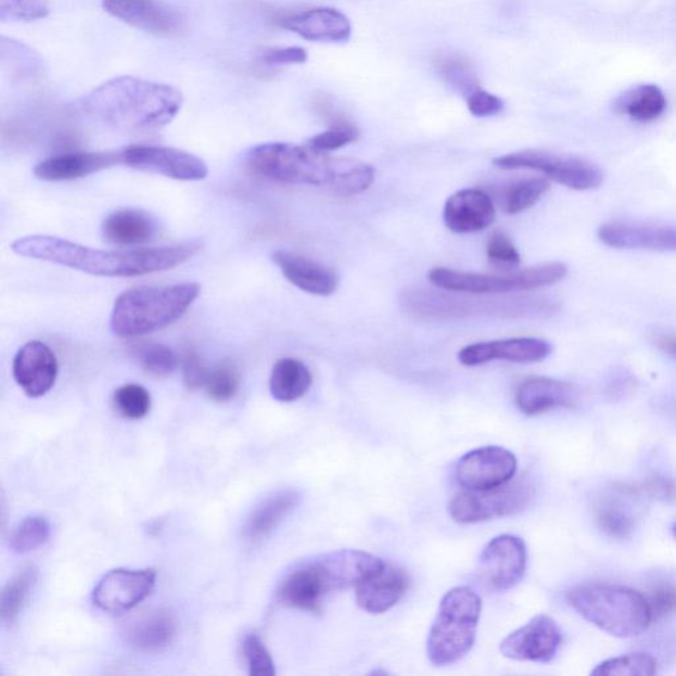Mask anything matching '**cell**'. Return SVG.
Returning <instances> with one entry per match:
<instances>
[{
    "mask_svg": "<svg viewBox=\"0 0 676 676\" xmlns=\"http://www.w3.org/2000/svg\"><path fill=\"white\" fill-rule=\"evenodd\" d=\"M203 248L200 241L176 245L136 248L99 250L52 235H28L12 242L11 250L24 258L50 262L72 270L105 278H133L175 269Z\"/></svg>",
    "mask_w": 676,
    "mask_h": 676,
    "instance_id": "6da1fadb",
    "label": "cell"
},
{
    "mask_svg": "<svg viewBox=\"0 0 676 676\" xmlns=\"http://www.w3.org/2000/svg\"><path fill=\"white\" fill-rule=\"evenodd\" d=\"M245 163L260 178L280 184L327 187L339 196L368 191L375 179L370 164L329 156L310 144H258L246 152Z\"/></svg>",
    "mask_w": 676,
    "mask_h": 676,
    "instance_id": "7a4b0ae2",
    "label": "cell"
},
{
    "mask_svg": "<svg viewBox=\"0 0 676 676\" xmlns=\"http://www.w3.org/2000/svg\"><path fill=\"white\" fill-rule=\"evenodd\" d=\"M181 91L173 85L133 76L114 77L82 97L85 117L122 131H151L173 122L182 107Z\"/></svg>",
    "mask_w": 676,
    "mask_h": 676,
    "instance_id": "3957f363",
    "label": "cell"
},
{
    "mask_svg": "<svg viewBox=\"0 0 676 676\" xmlns=\"http://www.w3.org/2000/svg\"><path fill=\"white\" fill-rule=\"evenodd\" d=\"M200 292L201 285L193 282L127 290L114 303L110 327L124 339L161 331L181 319Z\"/></svg>",
    "mask_w": 676,
    "mask_h": 676,
    "instance_id": "277c9868",
    "label": "cell"
},
{
    "mask_svg": "<svg viewBox=\"0 0 676 676\" xmlns=\"http://www.w3.org/2000/svg\"><path fill=\"white\" fill-rule=\"evenodd\" d=\"M567 600L584 620L614 637L641 636L653 623L647 597L635 589L586 584L572 588Z\"/></svg>",
    "mask_w": 676,
    "mask_h": 676,
    "instance_id": "5b68a950",
    "label": "cell"
},
{
    "mask_svg": "<svg viewBox=\"0 0 676 676\" xmlns=\"http://www.w3.org/2000/svg\"><path fill=\"white\" fill-rule=\"evenodd\" d=\"M481 611L483 602L471 587H456L444 595L428 641L432 665H454L472 650Z\"/></svg>",
    "mask_w": 676,
    "mask_h": 676,
    "instance_id": "8992f818",
    "label": "cell"
},
{
    "mask_svg": "<svg viewBox=\"0 0 676 676\" xmlns=\"http://www.w3.org/2000/svg\"><path fill=\"white\" fill-rule=\"evenodd\" d=\"M569 269L552 262L530 269L505 273H476L436 267L429 273L435 288L471 295H498L548 288L567 276Z\"/></svg>",
    "mask_w": 676,
    "mask_h": 676,
    "instance_id": "52a82bcc",
    "label": "cell"
},
{
    "mask_svg": "<svg viewBox=\"0 0 676 676\" xmlns=\"http://www.w3.org/2000/svg\"><path fill=\"white\" fill-rule=\"evenodd\" d=\"M534 496V483L525 476L490 489L462 492L449 502L448 513L464 525L486 522L521 513Z\"/></svg>",
    "mask_w": 676,
    "mask_h": 676,
    "instance_id": "ba28073f",
    "label": "cell"
},
{
    "mask_svg": "<svg viewBox=\"0 0 676 676\" xmlns=\"http://www.w3.org/2000/svg\"><path fill=\"white\" fill-rule=\"evenodd\" d=\"M495 166L501 169H530L546 175V179L559 182L570 190L586 192L602 184L604 174L596 164L581 157L553 154L540 150L511 152L498 156Z\"/></svg>",
    "mask_w": 676,
    "mask_h": 676,
    "instance_id": "9c48e42d",
    "label": "cell"
},
{
    "mask_svg": "<svg viewBox=\"0 0 676 676\" xmlns=\"http://www.w3.org/2000/svg\"><path fill=\"white\" fill-rule=\"evenodd\" d=\"M122 152V164L143 173L162 175L179 181H200L208 178L209 168L201 157L191 152L163 148V145L136 144Z\"/></svg>",
    "mask_w": 676,
    "mask_h": 676,
    "instance_id": "30bf717a",
    "label": "cell"
},
{
    "mask_svg": "<svg viewBox=\"0 0 676 676\" xmlns=\"http://www.w3.org/2000/svg\"><path fill=\"white\" fill-rule=\"evenodd\" d=\"M527 550L515 535H498L484 547L479 559L481 581L495 592L514 588L525 575Z\"/></svg>",
    "mask_w": 676,
    "mask_h": 676,
    "instance_id": "8fae6325",
    "label": "cell"
},
{
    "mask_svg": "<svg viewBox=\"0 0 676 676\" xmlns=\"http://www.w3.org/2000/svg\"><path fill=\"white\" fill-rule=\"evenodd\" d=\"M563 643V632L557 621L539 614L514 630L501 642V653L520 662L550 663Z\"/></svg>",
    "mask_w": 676,
    "mask_h": 676,
    "instance_id": "7c38bea8",
    "label": "cell"
},
{
    "mask_svg": "<svg viewBox=\"0 0 676 676\" xmlns=\"http://www.w3.org/2000/svg\"><path fill=\"white\" fill-rule=\"evenodd\" d=\"M155 584L154 570H113L97 584L93 601L103 612H129L148 599Z\"/></svg>",
    "mask_w": 676,
    "mask_h": 676,
    "instance_id": "4fadbf2b",
    "label": "cell"
},
{
    "mask_svg": "<svg viewBox=\"0 0 676 676\" xmlns=\"http://www.w3.org/2000/svg\"><path fill=\"white\" fill-rule=\"evenodd\" d=\"M518 460L502 447H484L462 456L456 479L465 490H485L508 484L514 479Z\"/></svg>",
    "mask_w": 676,
    "mask_h": 676,
    "instance_id": "5bb4252c",
    "label": "cell"
},
{
    "mask_svg": "<svg viewBox=\"0 0 676 676\" xmlns=\"http://www.w3.org/2000/svg\"><path fill=\"white\" fill-rule=\"evenodd\" d=\"M102 9L122 23L162 38L178 36L186 27L179 12L160 0H102Z\"/></svg>",
    "mask_w": 676,
    "mask_h": 676,
    "instance_id": "9a60e30c",
    "label": "cell"
},
{
    "mask_svg": "<svg viewBox=\"0 0 676 676\" xmlns=\"http://www.w3.org/2000/svg\"><path fill=\"white\" fill-rule=\"evenodd\" d=\"M551 353L552 345L546 340L516 337L468 345L459 352L458 358L464 367L474 368L492 361L514 363L541 362Z\"/></svg>",
    "mask_w": 676,
    "mask_h": 676,
    "instance_id": "2e32d148",
    "label": "cell"
},
{
    "mask_svg": "<svg viewBox=\"0 0 676 676\" xmlns=\"http://www.w3.org/2000/svg\"><path fill=\"white\" fill-rule=\"evenodd\" d=\"M12 374L28 397H44L58 380V357L42 341H28L16 353L12 362Z\"/></svg>",
    "mask_w": 676,
    "mask_h": 676,
    "instance_id": "e0dca14e",
    "label": "cell"
},
{
    "mask_svg": "<svg viewBox=\"0 0 676 676\" xmlns=\"http://www.w3.org/2000/svg\"><path fill=\"white\" fill-rule=\"evenodd\" d=\"M328 592L357 587L385 562L369 552L358 550H339L326 553L314 560Z\"/></svg>",
    "mask_w": 676,
    "mask_h": 676,
    "instance_id": "ac0fdd59",
    "label": "cell"
},
{
    "mask_svg": "<svg viewBox=\"0 0 676 676\" xmlns=\"http://www.w3.org/2000/svg\"><path fill=\"white\" fill-rule=\"evenodd\" d=\"M272 262L283 277L295 288L316 296H331L339 289V277L331 267L319 264L302 254L277 250Z\"/></svg>",
    "mask_w": 676,
    "mask_h": 676,
    "instance_id": "d6986e66",
    "label": "cell"
},
{
    "mask_svg": "<svg viewBox=\"0 0 676 676\" xmlns=\"http://www.w3.org/2000/svg\"><path fill=\"white\" fill-rule=\"evenodd\" d=\"M408 586L410 578L405 570L385 563L373 575L358 584L357 605L371 614L386 613L404 599Z\"/></svg>",
    "mask_w": 676,
    "mask_h": 676,
    "instance_id": "ffe728a7",
    "label": "cell"
},
{
    "mask_svg": "<svg viewBox=\"0 0 676 676\" xmlns=\"http://www.w3.org/2000/svg\"><path fill=\"white\" fill-rule=\"evenodd\" d=\"M496 219V206L489 194L480 190H462L447 200L444 222L456 234L479 233Z\"/></svg>",
    "mask_w": 676,
    "mask_h": 676,
    "instance_id": "44dd1931",
    "label": "cell"
},
{
    "mask_svg": "<svg viewBox=\"0 0 676 676\" xmlns=\"http://www.w3.org/2000/svg\"><path fill=\"white\" fill-rule=\"evenodd\" d=\"M122 164V152H72L48 157L34 169L36 178L42 181H69Z\"/></svg>",
    "mask_w": 676,
    "mask_h": 676,
    "instance_id": "7402d4cb",
    "label": "cell"
},
{
    "mask_svg": "<svg viewBox=\"0 0 676 676\" xmlns=\"http://www.w3.org/2000/svg\"><path fill=\"white\" fill-rule=\"evenodd\" d=\"M279 26L302 39L319 42H344L352 36V23L340 10L319 8L283 17Z\"/></svg>",
    "mask_w": 676,
    "mask_h": 676,
    "instance_id": "603a6c76",
    "label": "cell"
},
{
    "mask_svg": "<svg viewBox=\"0 0 676 676\" xmlns=\"http://www.w3.org/2000/svg\"><path fill=\"white\" fill-rule=\"evenodd\" d=\"M577 399L578 392L574 385L544 377L523 381L515 390L516 407L527 417L575 406Z\"/></svg>",
    "mask_w": 676,
    "mask_h": 676,
    "instance_id": "cb8c5ba5",
    "label": "cell"
},
{
    "mask_svg": "<svg viewBox=\"0 0 676 676\" xmlns=\"http://www.w3.org/2000/svg\"><path fill=\"white\" fill-rule=\"evenodd\" d=\"M599 240L613 248L676 252V227L607 224L599 229Z\"/></svg>",
    "mask_w": 676,
    "mask_h": 676,
    "instance_id": "d4e9b609",
    "label": "cell"
},
{
    "mask_svg": "<svg viewBox=\"0 0 676 676\" xmlns=\"http://www.w3.org/2000/svg\"><path fill=\"white\" fill-rule=\"evenodd\" d=\"M175 636V620L163 609L139 614L124 633L127 647L143 654L163 653L174 643Z\"/></svg>",
    "mask_w": 676,
    "mask_h": 676,
    "instance_id": "484cf974",
    "label": "cell"
},
{
    "mask_svg": "<svg viewBox=\"0 0 676 676\" xmlns=\"http://www.w3.org/2000/svg\"><path fill=\"white\" fill-rule=\"evenodd\" d=\"M328 594L326 584L313 560V562L298 565L284 577L278 590V599L285 607L320 613L322 601Z\"/></svg>",
    "mask_w": 676,
    "mask_h": 676,
    "instance_id": "4316f807",
    "label": "cell"
},
{
    "mask_svg": "<svg viewBox=\"0 0 676 676\" xmlns=\"http://www.w3.org/2000/svg\"><path fill=\"white\" fill-rule=\"evenodd\" d=\"M302 501L301 493L282 490L260 502L250 515L245 534L254 541L269 537Z\"/></svg>",
    "mask_w": 676,
    "mask_h": 676,
    "instance_id": "83f0119b",
    "label": "cell"
},
{
    "mask_svg": "<svg viewBox=\"0 0 676 676\" xmlns=\"http://www.w3.org/2000/svg\"><path fill=\"white\" fill-rule=\"evenodd\" d=\"M155 222L149 215L137 209H122L112 213L102 225V234L114 245H140L155 235Z\"/></svg>",
    "mask_w": 676,
    "mask_h": 676,
    "instance_id": "f1b7e54d",
    "label": "cell"
},
{
    "mask_svg": "<svg viewBox=\"0 0 676 676\" xmlns=\"http://www.w3.org/2000/svg\"><path fill=\"white\" fill-rule=\"evenodd\" d=\"M614 109L618 114L638 124H650L660 119L667 109L665 93L653 84H641L621 94Z\"/></svg>",
    "mask_w": 676,
    "mask_h": 676,
    "instance_id": "f546056e",
    "label": "cell"
},
{
    "mask_svg": "<svg viewBox=\"0 0 676 676\" xmlns=\"http://www.w3.org/2000/svg\"><path fill=\"white\" fill-rule=\"evenodd\" d=\"M313 386L309 369L295 358H283L273 365L270 375V393L279 401H295Z\"/></svg>",
    "mask_w": 676,
    "mask_h": 676,
    "instance_id": "4dcf8cb0",
    "label": "cell"
},
{
    "mask_svg": "<svg viewBox=\"0 0 676 676\" xmlns=\"http://www.w3.org/2000/svg\"><path fill=\"white\" fill-rule=\"evenodd\" d=\"M38 569L28 565L20 574L12 577L8 586L3 588L2 599H0V617H2L3 624H14L21 616L36 582H38Z\"/></svg>",
    "mask_w": 676,
    "mask_h": 676,
    "instance_id": "1f68e13d",
    "label": "cell"
},
{
    "mask_svg": "<svg viewBox=\"0 0 676 676\" xmlns=\"http://www.w3.org/2000/svg\"><path fill=\"white\" fill-rule=\"evenodd\" d=\"M596 521L602 533L617 539L630 537L636 527L633 510L617 496L602 499L596 509Z\"/></svg>",
    "mask_w": 676,
    "mask_h": 676,
    "instance_id": "d6a6232c",
    "label": "cell"
},
{
    "mask_svg": "<svg viewBox=\"0 0 676 676\" xmlns=\"http://www.w3.org/2000/svg\"><path fill=\"white\" fill-rule=\"evenodd\" d=\"M551 182L545 178H530L511 184L503 196V211L515 216L533 208L550 191Z\"/></svg>",
    "mask_w": 676,
    "mask_h": 676,
    "instance_id": "836d02e7",
    "label": "cell"
},
{
    "mask_svg": "<svg viewBox=\"0 0 676 676\" xmlns=\"http://www.w3.org/2000/svg\"><path fill=\"white\" fill-rule=\"evenodd\" d=\"M132 355L137 357L140 367L155 377L173 374L179 365L176 353L160 343H139L133 346Z\"/></svg>",
    "mask_w": 676,
    "mask_h": 676,
    "instance_id": "e575fe53",
    "label": "cell"
},
{
    "mask_svg": "<svg viewBox=\"0 0 676 676\" xmlns=\"http://www.w3.org/2000/svg\"><path fill=\"white\" fill-rule=\"evenodd\" d=\"M51 537V525L47 518L30 515L16 526L11 535L10 545L17 553H28L44 546Z\"/></svg>",
    "mask_w": 676,
    "mask_h": 676,
    "instance_id": "d590c367",
    "label": "cell"
},
{
    "mask_svg": "<svg viewBox=\"0 0 676 676\" xmlns=\"http://www.w3.org/2000/svg\"><path fill=\"white\" fill-rule=\"evenodd\" d=\"M656 674V661L650 654L635 653L612 658L597 666L595 676H651Z\"/></svg>",
    "mask_w": 676,
    "mask_h": 676,
    "instance_id": "8d00e7d4",
    "label": "cell"
},
{
    "mask_svg": "<svg viewBox=\"0 0 676 676\" xmlns=\"http://www.w3.org/2000/svg\"><path fill=\"white\" fill-rule=\"evenodd\" d=\"M438 72L450 87L459 89L467 97L480 88L479 78L473 66L458 54H449L438 60Z\"/></svg>",
    "mask_w": 676,
    "mask_h": 676,
    "instance_id": "74e56055",
    "label": "cell"
},
{
    "mask_svg": "<svg viewBox=\"0 0 676 676\" xmlns=\"http://www.w3.org/2000/svg\"><path fill=\"white\" fill-rule=\"evenodd\" d=\"M151 404L149 390L137 383L122 386L114 394V405L126 419L139 420L149 416Z\"/></svg>",
    "mask_w": 676,
    "mask_h": 676,
    "instance_id": "f35d334b",
    "label": "cell"
},
{
    "mask_svg": "<svg viewBox=\"0 0 676 676\" xmlns=\"http://www.w3.org/2000/svg\"><path fill=\"white\" fill-rule=\"evenodd\" d=\"M239 371L231 363H221L209 370L205 381V392L216 401H229L239 393Z\"/></svg>",
    "mask_w": 676,
    "mask_h": 676,
    "instance_id": "ab89813d",
    "label": "cell"
},
{
    "mask_svg": "<svg viewBox=\"0 0 676 676\" xmlns=\"http://www.w3.org/2000/svg\"><path fill=\"white\" fill-rule=\"evenodd\" d=\"M359 130L352 122L340 117L331 122L326 131L310 138L309 144L322 152H332L345 148L359 138Z\"/></svg>",
    "mask_w": 676,
    "mask_h": 676,
    "instance_id": "60d3db41",
    "label": "cell"
},
{
    "mask_svg": "<svg viewBox=\"0 0 676 676\" xmlns=\"http://www.w3.org/2000/svg\"><path fill=\"white\" fill-rule=\"evenodd\" d=\"M50 15V0H0V21L36 22Z\"/></svg>",
    "mask_w": 676,
    "mask_h": 676,
    "instance_id": "b9f144b4",
    "label": "cell"
},
{
    "mask_svg": "<svg viewBox=\"0 0 676 676\" xmlns=\"http://www.w3.org/2000/svg\"><path fill=\"white\" fill-rule=\"evenodd\" d=\"M242 651L250 675L273 676L277 674L270 651L267 650L265 642L255 633H248L243 638Z\"/></svg>",
    "mask_w": 676,
    "mask_h": 676,
    "instance_id": "7bdbcfd3",
    "label": "cell"
},
{
    "mask_svg": "<svg viewBox=\"0 0 676 676\" xmlns=\"http://www.w3.org/2000/svg\"><path fill=\"white\" fill-rule=\"evenodd\" d=\"M486 255L490 264L503 267H515L521 264V255L513 242L503 233H495L487 241Z\"/></svg>",
    "mask_w": 676,
    "mask_h": 676,
    "instance_id": "ee69618b",
    "label": "cell"
},
{
    "mask_svg": "<svg viewBox=\"0 0 676 676\" xmlns=\"http://www.w3.org/2000/svg\"><path fill=\"white\" fill-rule=\"evenodd\" d=\"M469 113L477 118H489L502 112L505 103L498 95L479 88L467 97Z\"/></svg>",
    "mask_w": 676,
    "mask_h": 676,
    "instance_id": "f6af8a7d",
    "label": "cell"
},
{
    "mask_svg": "<svg viewBox=\"0 0 676 676\" xmlns=\"http://www.w3.org/2000/svg\"><path fill=\"white\" fill-rule=\"evenodd\" d=\"M651 618L660 620L676 612V586L663 584L650 590L648 596Z\"/></svg>",
    "mask_w": 676,
    "mask_h": 676,
    "instance_id": "bcb514c9",
    "label": "cell"
},
{
    "mask_svg": "<svg viewBox=\"0 0 676 676\" xmlns=\"http://www.w3.org/2000/svg\"><path fill=\"white\" fill-rule=\"evenodd\" d=\"M208 373L209 370L201 362L197 352L188 348L182 356V377H184L186 386L190 390L204 387Z\"/></svg>",
    "mask_w": 676,
    "mask_h": 676,
    "instance_id": "7dc6e473",
    "label": "cell"
},
{
    "mask_svg": "<svg viewBox=\"0 0 676 676\" xmlns=\"http://www.w3.org/2000/svg\"><path fill=\"white\" fill-rule=\"evenodd\" d=\"M259 60L267 66L301 65L307 63L308 53L302 47L271 48L262 53Z\"/></svg>",
    "mask_w": 676,
    "mask_h": 676,
    "instance_id": "c3c4849f",
    "label": "cell"
},
{
    "mask_svg": "<svg viewBox=\"0 0 676 676\" xmlns=\"http://www.w3.org/2000/svg\"><path fill=\"white\" fill-rule=\"evenodd\" d=\"M626 493L629 495H635V493H647L648 496L662 498V499H672L676 496V487L674 484L669 483L667 480L663 479H654L648 481L647 484L638 487H623Z\"/></svg>",
    "mask_w": 676,
    "mask_h": 676,
    "instance_id": "681fc988",
    "label": "cell"
},
{
    "mask_svg": "<svg viewBox=\"0 0 676 676\" xmlns=\"http://www.w3.org/2000/svg\"><path fill=\"white\" fill-rule=\"evenodd\" d=\"M662 349L676 357V340L663 339L660 343Z\"/></svg>",
    "mask_w": 676,
    "mask_h": 676,
    "instance_id": "f907efd6",
    "label": "cell"
},
{
    "mask_svg": "<svg viewBox=\"0 0 676 676\" xmlns=\"http://www.w3.org/2000/svg\"><path fill=\"white\" fill-rule=\"evenodd\" d=\"M673 533H674V535H675V537H676V523H675V525L673 526Z\"/></svg>",
    "mask_w": 676,
    "mask_h": 676,
    "instance_id": "816d5d0a",
    "label": "cell"
}]
</instances>
